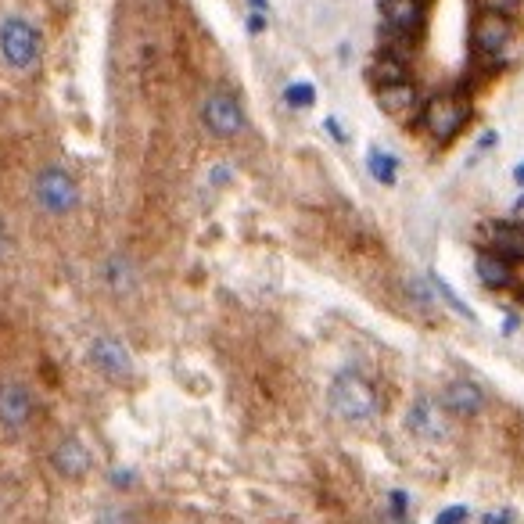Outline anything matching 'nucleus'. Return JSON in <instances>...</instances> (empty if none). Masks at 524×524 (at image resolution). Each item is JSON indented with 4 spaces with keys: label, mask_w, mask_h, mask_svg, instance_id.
<instances>
[{
    "label": "nucleus",
    "mask_w": 524,
    "mask_h": 524,
    "mask_svg": "<svg viewBox=\"0 0 524 524\" xmlns=\"http://www.w3.org/2000/svg\"><path fill=\"white\" fill-rule=\"evenodd\" d=\"M327 402H331L334 417L345 420V424H356V428L377 420V413H381L374 385H370L367 377L352 374V370L334 377L331 388H327Z\"/></svg>",
    "instance_id": "f257e3e1"
},
{
    "label": "nucleus",
    "mask_w": 524,
    "mask_h": 524,
    "mask_svg": "<svg viewBox=\"0 0 524 524\" xmlns=\"http://www.w3.org/2000/svg\"><path fill=\"white\" fill-rule=\"evenodd\" d=\"M0 58L15 72H33L40 62V33L22 15H8L0 22Z\"/></svg>",
    "instance_id": "f03ea898"
},
{
    "label": "nucleus",
    "mask_w": 524,
    "mask_h": 524,
    "mask_svg": "<svg viewBox=\"0 0 524 524\" xmlns=\"http://www.w3.org/2000/svg\"><path fill=\"white\" fill-rule=\"evenodd\" d=\"M33 198H36V209L47 212V216H69V212L79 209L76 176L62 166L40 169L33 180Z\"/></svg>",
    "instance_id": "7ed1b4c3"
},
{
    "label": "nucleus",
    "mask_w": 524,
    "mask_h": 524,
    "mask_svg": "<svg viewBox=\"0 0 524 524\" xmlns=\"http://www.w3.org/2000/svg\"><path fill=\"white\" fill-rule=\"evenodd\" d=\"M87 363L101 377L115 381V385H130L133 374H137L133 352L126 349V341L112 338V334H94V338L87 341Z\"/></svg>",
    "instance_id": "20e7f679"
},
{
    "label": "nucleus",
    "mask_w": 524,
    "mask_h": 524,
    "mask_svg": "<svg viewBox=\"0 0 524 524\" xmlns=\"http://www.w3.org/2000/svg\"><path fill=\"white\" fill-rule=\"evenodd\" d=\"M467 115H471L467 101H460V97H453V94H438V97H431L428 108H424V126H428V133L438 140V144H446V140H453L456 133L463 130Z\"/></svg>",
    "instance_id": "39448f33"
},
{
    "label": "nucleus",
    "mask_w": 524,
    "mask_h": 524,
    "mask_svg": "<svg viewBox=\"0 0 524 524\" xmlns=\"http://www.w3.org/2000/svg\"><path fill=\"white\" fill-rule=\"evenodd\" d=\"M201 119H205V126H209L216 137H237V133L245 130V112H241V105H237L230 94H223V90L205 97Z\"/></svg>",
    "instance_id": "423d86ee"
},
{
    "label": "nucleus",
    "mask_w": 524,
    "mask_h": 524,
    "mask_svg": "<svg viewBox=\"0 0 524 524\" xmlns=\"http://www.w3.org/2000/svg\"><path fill=\"white\" fill-rule=\"evenodd\" d=\"M36 399L22 381H0V428L22 431L33 420Z\"/></svg>",
    "instance_id": "0eeeda50"
},
{
    "label": "nucleus",
    "mask_w": 524,
    "mask_h": 524,
    "mask_svg": "<svg viewBox=\"0 0 524 524\" xmlns=\"http://www.w3.org/2000/svg\"><path fill=\"white\" fill-rule=\"evenodd\" d=\"M51 467L54 474H62L65 481H79L94 471V453H90L76 435H69L51 449Z\"/></svg>",
    "instance_id": "6e6552de"
},
{
    "label": "nucleus",
    "mask_w": 524,
    "mask_h": 524,
    "mask_svg": "<svg viewBox=\"0 0 524 524\" xmlns=\"http://www.w3.org/2000/svg\"><path fill=\"white\" fill-rule=\"evenodd\" d=\"M442 406L456 417H478L485 410V392L474 381H449L442 392Z\"/></svg>",
    "instance_id": "1a4fd4ad"
},
{
    "label": "nucleus",
    "mask_w": 524,
    "mask_h": 524,
    "mask_svg": "<svg viewBox=\"0 0 524 524\" xmlns=\"http://www.w3.org/2000/svg\"><path fill=\"white\" fill-rule=\"evenodd\" d=\"M101 280H105V288L112 291V295H133L140 284V273L137 266H133L130 255H108L105 266H101Z\"/></svg>",
    "instance_id": "9d476101"
},
{
    "label": "nucleus",
    "mask_w": 524,
    "mask_h": 524,
    "mask_svg": "<svg viewBox=\"0 0 524 524\" xmlns=\"http://www.w3.org/2000/svg\"><path fill=\"white\" fill-rule=\"evenodd\" d=\"M510 40V18L507 15H485L478 18V26H474V47L481 54H499L507 47Z\"/></svg>",
    "instance_id": "9b49d317"
},
{
    "label": "nucleus",
    "mask_w": 524,
    "mask_h": 524,
    "mask_svg": "<svg viewBox=\"0 0 524 524\" xmlns=\"http://www.w3.org/2000/svg\"><path fill=\"white\" fill-rule=\"evenodd\" d=\"M377 108L385 115H392V119L410 115L413 108H417V90H413L410 79H406V83H395V87H377Z\"/></svg>",
    "instance_id": "f8f14e48"
},
{
    "label": "nucleus",
    "mask_w": 524,
    "mask_h": 524,
    "mask_svg": "<svg viewBox=\"0 0 524 524\" xmlns=\"http://www.w3.org/2000/svg\"><path fill=\"white\" fill-rule=\"evenodd\" d=\"M381 15H385L388 29L413 33L424 18V8H420V0H381Z\"/></svg>",
    "instance_id": "ddd939ff"
},
{
    "label": "nucleus",
    "mask_w": 524,
    "mask_h": 524,
    "mask_svg": "<svg viewBox=\"0 0 524 524\" xmlns=\"http://www.w3.org/2000/svg\"><path fill=\"white\" fill-rule=\"evenodd\" d=\"M474 270H478L481 284L492 291H503L510 288V280H514V270H510V262L496 252H481L478 262H474Z\"/></svg>",
    "instance_id": "4468645a"
},
{
    "label": "nucleus",
    "mask_w": 524,
    "mask_h": 524,
    "mask_svg": "<svg viewBox=\"0 0 524 524\" xmlns=\"http://www.w3.org/2000/svg\"><path fill=\"white\" fill-rule=\"evenodd\" d=\"M492 252L503 255V259H524V227L517 223H492Z\"/></svg>",
    "instance_id": "2eb2a0df"
},
{
    "label": "nucleus",
    "mask_w": 524,
    "mask_h": 524,
    "mask_svg": "<svg viewBox=\"0 0 524 524\" xmlns=\"http://www.w3.org/2000/svg\"><path fill=\"white\" fill-rule=\"evenodd\" d=\"M406 428H410L417 438H438V431H442V420H438L435 406H431L428 399H417V402H413V410L406 413Z\"/></svg>",
    "instance_id": "dca6fc26"
},
{
    "label": "nucleus",
    "mask_w": 524,
    "mask_h": 524,
    "mask_svg": "<svg viewBox=\"0 0 524 524\" xmlns=\"http://www.w3.org/2000/svg\"><path fill=\"white\" fill-rule=\"evenodd\" d=\"M370 79H374V87H395V83H406L410 72H406V62H399L392 54H381L370 69Z\"/></svg>",
    "instance_id": "f3484780"
},
{
    "label": "nucleus",
    "mask_w": 524,
    "mask_h": 524,
    "mask_svg": "<svg viewBox=\"0 0 524 524\" xmlns=\"http://www.w3.org/2000/svg\"><path fill=\"white\" fill-rule=\"evenodd\" d=\"M367 169L374 173L377 184L392 187L395 184V173H399V158L388 155V151H381V148H370L367 151Z\"/></svg>",
    "instance_id": "a211bd4d"
},
{
    "label": "nucleus",
    "mask_w": 524,
    "mask_h": 524,
    "mask_svg": "<svg viewBox=\"0 0 524 524\" xmlns=\"http://www.w3.org/2000/svg\"><path fill=\"white\" fill-rule=\"evenodd\" d=\"M284 101H288L291 108H313L316 87L313 83H291V87H284Z\"/></svg>",
    "instance_id": "6ab92c4d"
},
{
    "label": "nucleus",
    "mask_w": 524,
    "mask_h": 524,
    "mask_svg": "<svg viewBox=\"0 0 524 524\" xmlns=\"http://www.w3.org/2000/svg\"><path fill=\"white\" fill-rule=\"evenodd\" d=\"M431 284H435V291H438V295L446 298L449 306H453V309H456V313H460V316H463V320H474V309H471V306H467V302H463V298H460V295H456V291H453V288H449L446 280H442V277H431Z\"/></svg>",
    "instance_id": "aec40b11"
},
{
    "label": "nucleus",
    "mask_w": 524,
    "mask_h": 524,
    "mask_svg": "<svg viewBox=\"0 0 524 524\" xmlns=\"http://www.w3.org/2000/svg\"><path fill=\"white\" fill-rule=\"evenodd\" d=\"M481 8L489 11V15H514L521 8V0H481Z\"/></svg>",
    "instance_id": "412c9836"
},
{
    "label": "nucleus",
    "mask_w": 524,
    "mask_h": 524,
    "mask_svg": "<svg viewBox=\"0 0 524 524\" xmlns=\"http://www.w3.org/2000/svg\"><path fill=\"white\" fill-rule=\"evenodd\" d=\"M467 514H471L467 507H446L435 517V524H467Z\"/></svg>",
    "instance_id": "4be33fe9"
},
{
    "label": "nucleus",
    "mask_w": 524,
    "mask_h": 524,
    "mask_svg": "<svg viewBox=\"0 0 524 524\" xmlns=\"http://www.w3.org/2000/svg\"><path fill=\"white\" fill-rule=\"evenodd\" d=\"M481 524H517L514 510H489V514L481 517Z\"/></svg>",
    "instance_id": "5701e85b"
},
{
    "label": "nucleus",
    "mask_w": 524,
    "mask_h": 524,
    "mask_svg": "<svg viewBox=\"0 0 524 524\" xmlns=\"http://www.w3.org/2000/svg\"><path fill=\"white\" fill-rule=\"evenodd\" d=\"M388 503H392V514L399 517H406V510H410V496H406V492H392V499H388Z\"/></svg>",
    "instance_id": "b1692460"
},
{
    "label": "nucleus",
    "mask_w": 524,
    "mask_h": 524,
    "mask_svg": "<svg viewBox=\"0 0 524 524\" xmlns=\"http://www.w3.org/2000/svg\"><path fill=\"white\" fill-rule=\"evenodd\" d=\"M262 29H266V18H262L259 11H252V15H248V33H262Z\"/></svg>",
    "instance_id": "393cba45"
},
{
    "label": "nucleus",
    "mask_w": 524,
    "mask_h": 524,
    "mask_svg": "<svg viewBox=\"0 0 524 524\" xmlns=\"http://www.w3.org/2000/svg\"><path fill=\"white\" fill-rule=\"evenodd\" d=\"M517 327H521V320H517V313H507V320H503V334H514Z\"/></svg>",
    "instance_id": "a878e982"
},
{
    "label": "nucleus",
    "mask_w": 524,
    "mask_h": 524,
    "mask_svg": "<svg viewBox=\"0 0 524 524\" xmlns=\"http://www.w3.org/2000/svg\"><path fill=\"white\" fill-rule=\"evenodd\" d=\"M327 130H331V133H334V137H338V140H345V133H341V126L334 123V119H327Z\"/></svg>",
    "instance_id": "bb28decb"
},
{
    "label": "nucleus",
    "mask_w": 524,
    "mask_h": 524,
    "mask_svg": "<svg viewBox=\"0 0 524 524\" xmlns=\"http://www.w3.org/2000/svg\"><path fill=\"white\" fill-rule=\"evenodd\" d=\"M514 184L524 187V162H521V166H514Z\"/></svg>",
    "instance_id": "cd10ccee"
},
{
    "label": "nucleus",
    "mask_w": 524,
    "mask_h": 524,
    "mask_svg": "<svg viewBox=\"0 0 524 524\" xmlns=\"http://www.w3.org/2000/svg\"><path fill=\"white\" fill-rule=\"evenodd\" d=\"M4 252H8V237H4V230H0V259H4Z\"/></svg>",
    "instance_id": "c85d7f7f"
},
{
    "label": "nucleus",
    "mask_w": 524,
    "mask_h": 524,
    "mask_svg": "<svg viewBox=\"0 0 524 524\" xmlns=\"http://www.w3.org/2000/svg\"><path fill=\"white\" fill-rule=\"evenodd\" d=\"M97 524H115V514H105V517H97Z\"/></svg>",
    "instance_id": "c756f323"
},
{
    "label": "nucleus",
    "mask_w": 524,
    "mask_h": 524,
    "mask_svg": "<svg viewBox=\"0 0 524 524\" xmlns=\"http://www.w3.org/2000/svg\"><path fill=\"white\" fill-rule=\"evenodd\" d=\"M252 8H255V11H262V8H266V0H252Z\"/></svg>",
    "instance_id": "7c9ffc66"
},
{
    "label": "nucleus",
    "mask_w": 524,
    "mask_h": 524,
    "mask_svg": "<svg viewBox=\"0 0 524 524\" xmlns=\"http://www.w3.org/2000/svg\"><path fill=\"white\" fill-rule=\"evenodd\" d=\"M514 212H524V194L517 198V205H514Z\"/></svg>",
    "instance_id": "2f4dec72"
}]
</instances>
